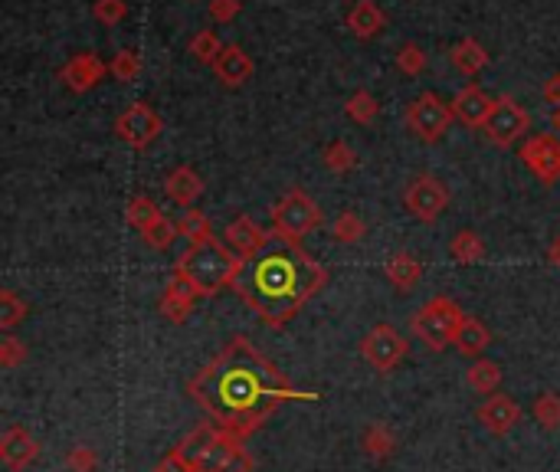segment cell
Instances as JSON below:
<instances>
[{"instance_id":"9c48e42d","label":"cell","mask_w":560,"mask_h":472,"mask_svg":"<svg viewBox=\"0 0 560 472\" xmlns=\"http://www.w3.org/2000/svg\"><path fill=\"white\" fill-rule=\"evenodd\" d=\"M531 128V112L524 109V105L515 96H498L495 99V109L488 115L485 122V138L492 141L498 148H511L518 138H524V132Z\"/></svg>"},{"instance_id":"60d3db41","label":"cell","mask_w":560,"mask_h":472,"mask_svg":"<svg viewBox=\"0 0 560 472\" xmlns=\"http://www.w3.org/2000/svg\"><path fill=\"white\" fill-rule=\"evenodd\" d=\"M95 463H99V459H95L92 446H73L69 456H66V469L69 472H95Z\"/></svg>"},{"instance_id":"d6a6232c","label":"cell","mask_w":560,"mask_h":472,"mask_svg":"<svg viewBox=\"0 0 560 472\" xmlns=\"http://www.w3.org/2000/svg\"><path fill=\"white\" fill-rule=\"evenodd\" d=\"M158 217H161V210H158V204H154L151 197L138 194V197H131V200H128V207H125V220H128L138 233H141V230H148Z\"/></svg>"},{"instance_id":"8fae6325","label":"cell","mask_w":560,"mask_h":472,"mask_svg":"<svg viewBox=\"0 0 560 472\" xmlns=\"http://www.w3.org/2000/svg\"><path fill=\"white\" fill-rule=\"evenodd\" d=\"M161 132H164V118L154 112L148 102H131L128 109L115 118V135L135 151H145Z\"/></svg>"},{"instance_id":"8d00e7d4","label":"cell","mask_w":560,"mask_h":472,"mask_svg":"<svg viewBox=\"0 0 560 472\" xmlns=\"http://www.w3.org/2000/svg\"><path fill=\"white\" fill-rule=\"evenodd\" d=\"M393 63H397V69L403 76H420L426 69V53L416 43H403L397 50V56H393Z\"/></svg>"},{"instance_id":"e0dca14e","label":"cell","mask_w":560,"mask_h":472,"mask_svg":"<svg viewBox=\"0 0 560 472\" xmlns=\"http://www.w3.org/2000/svg\"><path fill=\"white\" fill-rule=\"evenodd\" d=\"M475 417H479V423L492 436H508L511 430L518 427L521 407L508 394H492L479 410H475Z\"/></svg>"},{"instance_id":"ba28073f","label":"cell","mask_w":560,"mask_h":472,"mask_svg":"<svg viewBox=\"0 0 560 472\" xmlns=\"http://www.w3.org/2000/svg\"><path fill=\"white\" fill-rule=\"evenodd\" d=\"M449 200H452L449 187H446L443 181H439L436 174H430V171L410 177V184L403 187V204H407L410 217L420 220V223H426V227H430V223H436L439 217L446 214Z\"/></svg>"},{"instance_id":"7dc6e473","label":"cell","mask_w":560,"mask_h":472,"mask_svg":"<svg viewBox=\"0 0 560 472\" xmlns=\"http://www.w3.org/2000/svg\"><path fill=\"white\" fill-rule=\"evenodd\" d=\"M154 472H161V469H154Z\"/></svg>"},{"instance_id":"ffe728a7","label":"cell","mask_w":560,"mask_h":472,"mask_svg":"<svg viewBox=\"0 0 560 472\" xmlns=\"http://www.w3.org/2000/svg\"><path fill=\"white\" fill-rule=\"evenodd\" d=\"M344 23H348V30L357 40H374L384 33L387 17L374 0H354V4L348 7V14H344Z\"/></svg>"},{"instance_id":"b9f144b4","label":"cell","mask_w":560,"mask_h":472,"mask_svg":"<svg viewBox=\"0 0 560 472\" xmlns=\"http://www.w3.org/2000/svg\"><path fill=\"white\" fill-rule=\"evenodd\" d=\"M243 4L240 0H210V20L213 23H233L240 17Z\"/></svg>"},{"instance_id":"7bdbcfd3","label":"cell","mask_w":560,"mask_h":472,"mask_svg":"<svg viewBox=\"0 0 560 472\" xmlns=\"http://www.w3.org/2000/svg\"><path fill=\"white\" fill-rule=\"evenodd\" d=\"M220 472H253V456L243 450V443L226 456V463L220 466Z\"/></svg>"},{"instance_id":"cb8c5ba5","label":"cell","mask_w":560,"mask_h":472,"mask_svg":"<svg viewBox=\"0 0 560 472\" xmlns=\"http://www.w3.org/2000/svg\"><path fill=\"white\" fill-rule=\"evenodd\" d=\"M452 345L466 354V358H482V354L488 351V345H492V332H488L485 322H479L475 315H466V322L459 325Z\"/></svg>"},{"instance_id":"6da1fadb","label":"cell","mask_w":560,"mask_h":472,"mask_svg":"<svg viewBox=\"0 0 560 472\" xmlns=\"http://www.w3.org/2000/svg\"><path fill=\"white\" fill-rule=\"evenodd\" d=\"M194 404L233 436L246 440L266 423L282 404H312L321 394L299 391L282 377L269 358L249 345L246 335H233L226 348L204 364L187 384Z\"/></svg>"},{"instance_id":"f546056e","label":"cell","mask_w":560,"mask_h":472,"mask_svg":"<svg viewBox=\"0 0 560 472\" xmlns=\"http://www.w3.org/2000/svg\"><path fill=\"white\" fill-rule=\"evenodd\" d=\"M177 236H181V230H177V223L171 220V217H158L151 223L148 230H141V240H145L151 250H158V253H164V250H171L174 246V240Z\"/></svg>"},{"instance_id":"d4e9b609","label":"cell","mask_w":560,"mask_h":472,"mask_svg":"<svg viewBox=\"0 0 560 472\" xmlns=\"http://www.w3.org/2000/svg\"><path fill=\"white\" fill-rule=\"evenodd\" d=\"M449 256L456 259L459 266H475L485 259V240L475 230H459L449 240Z\"/></svg>"},{"instance_id":"ab89813d","label":"cell","mask_w":560,"mask_h":472,"mask_svg":"<svg viewBox=\"0 0 560 472\" xmlns=\"http://www.w3.org/2000/svg\"><path fill=\"white\" fill-rule=\"evenodd\" d=\"M23 361H27V345H23L20 338L7 335L4 341H0V368L14 371V368H20Z\"/></svg>"},{"instance_id":"e575fe53","label":"cell","mask_w":560,"mask_h":472,"mask_svg":"<svg viewBox=\"0 0 560 472\" xmlns=\"http://www.w3.org/2000/svg\"><path fill=\"white\" fill-rule=\"evenodd\" d=\"M364 220H361V214H357V210H341V214L335 217V223H331V236H335L338 243H344V246H351V243H357L364 236Z\"/></svg>"},{"instance_id":"4dcf8cb0","label":"cell","mask_w":560,"mask_h":472,"mask_svg":"<svg viewBox=\"0 0 560 472\" xmlns=\"http://www.w3.org/2000/svg\"><path fill=\"white\" fill-rule=\"evenodd\" d=\"M344 112H348V118L357 125H371V122H377L380 105L367 89H357L354 96H348V102H344Z\"/></svg>"},{"instance_id":"2e32d148","label":"cell","mask_w":560,"mask_h":472,"mask_svg":"<svg viewBox=\"0 0 560 472\" xmlns=\"http://www.w3.org/2000/svg\"><path fill=\"white\" fill-rule=\"evenodd\" d=\"M452 115L459 118L462 125H469V128H485L488 122V115H492L495 109V99L488 96V92L482 86H462L456 96H452Z\"/></svg>"},{"instance_id":"ac0fdd59","label":"cell","mask_w":560,"mask_h":472,"mask_svg":"<svg viewBox=\"0 0 560 472\" xmlns=\"http://www.w3.org/2000/svg\"><path fill=\"white\" fill-rule=\"evenodd\" d=\"M253 73H256L253 56H249L243 46H236V43H226L223 53L217 56V63H213V76H217L226 89L246 86V82L253 79Z\"/></svg>"},{"instance_id":"603a6c76","label":"cell","mask_w":560,"mask_h":472,"mask_svg":"<svg viewBox=\"0 0 560 472\" xmlns=\"http://www.w3.org/2000/svg\"><path fill=\"white\" fill-rule=\"evenodd\" d=\"M449 59H452V66H456L462 76L475 79V76H479L482 69L488 66V59H492V56H488V50H485V46H482L479 40L462 37V40L449 50Z\"/></svg>"},{"instance_id":"5b68a950","label":"cell","mask_w":560,"mask_h":472,"mask_svg":"<svg viewBox=\"0 0 560 472\" xmlns=\"http://www.w3.org/2000/svg\"><path fill=\"white\" fill-rule=\"evenodd\" d=\"M462 322H466V312L459 309L456 299H449V295H433L430 302L413 312L410 332L430 351H443L446 345L456 341V332Z\"/></svg>"},{"instance_id":"484cf974","label":"cell","mask_w":560,"mask_h":472,"mask_svg":"<svg viewBox=\"0 0 560 472\" xmlns=\"http://www.w3.org/2000/svg\"><path fill=\"white\" fill-rule=\"evenodd\" d=\"M502 377H505V371H502V364L498 361H488V358H479L469 368V374H466V381H469V387L475 394H488L492 397L498 387H502Z\"/></svg>"},{"instance_id":"74e56055","label":"cell","mask_w":560,"mask_h":472,"mask_svg":"<svg viewBox=\"0 0 560 472\" xmlns=\"http://www.w3.org/2000/svg\"><path fill=\"white\" fill-rule=\"evenodd\" d=\"M109 73L118 79V82H131L141 76V56L135 50H118L115 59L109 63Z\"/></svg>"},{"instance_id":"f35d334b","label":"cell","mask_w":560,"mask_h":472,"mask_svg":"<svg viewBox=\"0 0 560 472\" xmlns=\"http://www.w3.org/2000/svg\"><path fill=\"white\" fill-rule=\"evenodd\" d=\"M92 17L105 23V27H115V23H122L128 17V0H95Z\"/></svg>"},{"instance_id":"9a60e30c","label":"cell","mask_w":560,"mask_h":472,"mask_svg":"<svg viewBox=\"0 0 560 472\" xmlns=\"http://www.w3.org/2000/svg\"><path fill=\"white\" fill-rule=\"evenodd\" d=\"M0 459L10 472H23L27 466H33L40 459V443L37 436L23 427H10L0 436Z\"/></svg>"},{"instance_id":"3957f363","label":"cell","mask_w":560,"mask_h":472,"mask_svg":"<svg viewBox=\"0 0 560 472\" xmlns=\"http://www.w3.org/2000/svg\"><path fill=\"white\" fill-rule=\"evenodd\" d=\"M243 269V259L236 256L223 240H204L194 243L190 250L174 263V276L184 279L190 289L197 292V299H210L223 289H233L236 276Z\"/></svg>"},{"instance_id":"30bf717a","label":"cell","mask_w":560,"mask_h":472,"mask_svg":"<svg viewBox=\"0 0 560 472\" xmlns=\"http://www.w3.org/2000/svg\"><path fill=\"white\" fill-rule=\"evenodd\" d=\"M407 351H410V341L393 325H374L361 341V358L371 364L377 374H390L403 358H407Z\"/></svg>"},{"instance_id":"8992f818","label":"cell","mask_w":560,"mask_h":472,"mask_svg":"<svg viewBox=\"0 0 560 472\" xmlns=\"http://www.w3.org/2000/svg\"><path fill=\"white\" fill-rule=\"evenodd\" d=\"M321 227V207L305 191H289L279 197V204L272 207V230L279 240L299 243L308 233Z\"/></svg>"},{"instance_id":"7402d4cb","label":"cell","mask_w":560,"mask_h":472,"mask_svg":"<svg viewBox=\"0 0 560 472\" xmlns=\"http://www.w3.org/2000/svg\"><path fill=\"white\" fill-rule=\"evenodd\" d=\"M384 276L393 282V289H400V292H410L416 282L423 279V263L416 259L410 250H397V253H390L387 256V263H384Z\"/></svg>"},{"instance_id":"7c38bea8","label":"cell","mask_w":560,"mask_h":472,"mask_svg":"<svg viewBox=\"0 0 560 472\" xmlns=\"http://www.w3.org/2000/svg\"><path fill=\"white\" fill-rule=\"evenodd\" d=\"M521 161L541 184H557L560 181V138L551 132L531 135L521 148Z\"/></svg>"},{"instance_id":"277c9868","label":"cell","mask_w":560,"mask_h":472,"mask_svg":"<svg viewBox=\"0 0 560 472\" xmlns=\"http://www.w3.org/2000/svg\"><path fill=\"white\" fill-rule=\"evenodd\" d=\"M236 446H240V436L217 427L213 420H204L154 469H161V472H220L226 456H230Z\"/></svg>"},{"instance_id":"5bb4252c","label":"cell","mask_w":560,"mask_h":472,"mask_svg":"<svg viewBox=\"0 0 560 472\" xmlns=\"http://www.w3.org/2000/svg\"><path fill=\"white\" fill-rule=\"evenodd\" d=\"M269 240H272V236L262 230L253 217H246V214L230 220V223H226V230H223V243L230 246V250L243 259V263H246V259H253L256 253L266 250Z\"/></svg>"},{"instance_id":"d590c367","label":"cell","mask_w":560,"mask_h":472,"mask_svg":"<svg viewBox=\"0 0 560 472\" xmlns=\"http://www.w3.org/2000/svg\"><path fill=\"white\" fill-rule=\"evenodd\" d=\"M531 410H534V420H538L544 430H560V394L554 391L538 394Z\"/></svg>"},{"instance_id":"f6af8a7d","label":"cell","mask_w":560,"mask_h":472,"mask_svg":"<svg viewBox=\"0 0 560 472\" xmlns=\"http://www.w3.org/2000/svg\"><path fill=\"white\" fill-rule=\"evenodd\" d=\"M547 259H551V263L560 269V236H557V240H554V246H551V253H547Z\"/></svg>"},{"instance_id":"52a82bcc","label":"cell","mask_w":560,"mask_h":472,"mask_svg":"<svg viewBox=\"0 0 560 472\" xmlns=\"http://www.w3.org/2000/svg\"><path fill=\"white\" fill-rule=\"evenodd\" d=\"M452 118H456L452 115V105H446L436 92H420V96L407 105L403 122H407L410 135L416 141H423V145H436V141L449 132Z\"/></svg>"},{"instance_id":"44dd1931","label":"cell","mask_w":560,"mask_h":472,"mask_svg":"<svg viewBox=\"0 0 560 472\" xmlns=\"http://www.w3.org/2000/svg\"><path fill=\"white\" fill-rule=\"evenodd\" d=\"M194 305H197V292L190 289L184 279L171 276L168 289H164L161 302H158L161 315L168 318V322H174V325H184L190 318V312H194Z\"/></svg>"},{"instance_id":"1f68e13d","label":"cell","mask_w":560,"mask_h":472,"mask_svg":"<svg viewBox=\"0 0 560 472\" xmlns=\"http://www.w3.org/2000/svg\"><path fill=\"white\" fill-rule=\"evenodd\" d=\"M321 158H325V168L335 171V174H348L357 168V151L348 145V141H328L325 151H321Z\"/></svg>"},{"instance_id":"bcb514c9","label":"cell","mask_w":560,"mask_h":472,"mask_svg":"<svg viewBox=\"0 0 560 472\" xmlns=\"http://www.w3.org/2000/svg\"><path fill=\"white\" fill-rule=\"evenodd\" d=\"M557 125H560V112H557Z\"/></svg>"},{"instance_id":"83f0119b","label":"cell","mask_w":560,"mask_h":472,"mask_svg":"<svg viewBox=\"0 0 560 472\" xmlns=\"http://www.w3.org/2000/svg\"><path fill=\"white\" fill-rule=\"evenodd\" d=\"M177 230H181L184 240H190V246L194 243H204V240H213V223L207 214H200V210H184L181 220H177Z\"/></svg>"},{"instance_id":"4fadbf2b","label":"cell","mask_w":560,"mask_h":472,"mask_svg":"<svg viewBox=\"0 0 560 472\" xmlns=\"http://www.w3.org/2000/svg\"><path fill=\"white\" fill-rule=\"evenodd\" d=\"M105 69L109 66L95 53H76L63 69H59V82H63L69 92H76V96H86V92H92L105 79Z\"/></svg>"},{"instance_id":"4316f807","label":"cell","mask_w":560,"mask_h":472,"mask_svg":"<svg viewBox=\"0 0 560 472\" xmlns=\"http://www.w3.org/2000/svg\"><path fill=\"white\" fill-rule=\"evenodd\" d=\"M361 453L371 459H390L397 453V436H393L384 423H371V427L361 433Z\"/></svg>"},{"instance_id":"ee69618b","label":"cell","mask_w":560,"mask_h":472,"mask_svg":"<svg viewBox=\"0 0 560 472\" xmlns=\"http://www.w3.org/2000/svg\"><path fill=\"white\" fill-rule=\"evenodd\" d=\"M541 96H544V102H547V105H551V109H557V112H560V73H554L551 79L544 82Z\"/></svg>"},{"instance_id":"7a4b0ae2","label":"cell","mask_w":560,"mask_h":472,"mask_svg":"<svg viewBox=\"0 0 560 472\" xmlns=\"http://www.w3.org/2000/svg\"><path fill=\"white\" fill-rule=\"evenodd\" d=\"M325 282H328V269L315 263L299 243L272 236L266 250L243 263L233 289L262 322L279 328L315 292L325 289Z\"/></svg>"},{"instance_id":"836d02e7","label":"cell","mask_w":560,"mask_h":472,"mask_svg":"<svg viewBox=\"0 0 560 472\" xmlns=\"http://www.w3.org/2000/svg\"><path fill=\"white\" fill-rule=\"evenodd\" d=\"M27 312H30V305L23 302L14 289L0 292V328H4V332H14L23 318H27Z\"/></svg>"},{"instance_id":"f1b7e54d","label":"cell","mask_w":560,"mask_h":472,"mask_svg":"<svg viewBox=\"0 0 560 472\" xmlns=\"http://www.w3.org/2000/svg\"><path fill=\"white\" fill-rule=\"evenodd\" d=\"M187 50H190V56L197 59V63H204V66L213 69V63H217V56L223 53V43H220V37H217L213 30H197L194 37H190Z\"/></svg>"},{"instance_id":"d6986e66","label":"cell","mask_w":560,"mask_h":472,"mask_svg":"<svg viewBox=\"0 0 560 472\" xmlns=\"http://www.w3.org/2000/svg\"><path fill=\"white\" fill-rule=\"evenodd\" d=\"M164 194H168L177 207L190 210L204 194V177H200L190 164H177V168L164 177Z\"/></svg>"}]
</instances>
